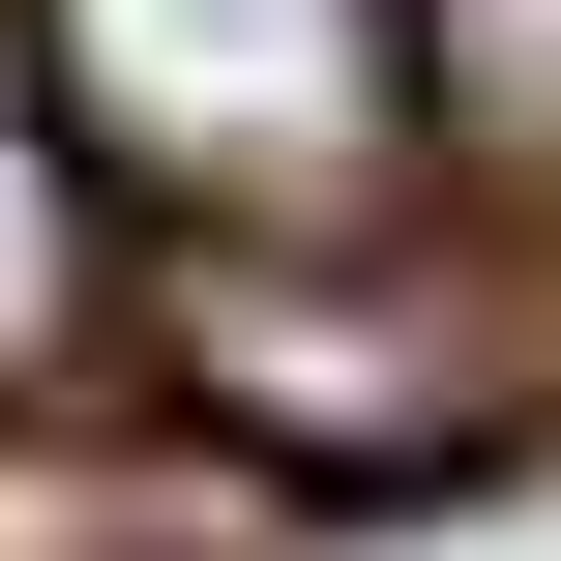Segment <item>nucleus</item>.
Returning <instances> with one entry per match:
<instances>
[{
	"instance_id": "obj_1",
	"label": "nucleus",
	"mask_w": 561,
	"mask_h": 561,
	"mask_svg": "<svg viewBox=\"0 0 561 561\" xmlns=\"http://www.w3.org/2000/svg\"><path fill=\"white\" fill-rule=\"evenodd\" d=\"M178 385L266 473H444L533 414V296H444L414 237H266V266H178Z\"/></svg>"
},
{
	"instance_id": "obj_3",
	"label": "nucleus",
	"mask_w": 561,
	"mask_h": 561,
	"mask_svg": "<svg viewBox=\"0 0 561 561\" xmlns=\"http://www.w3.org/2000/svg\"><path fill=\"white\" fill-rule=\"evenodd\" d=\"M59 148H89V118L0 89V385H59V325H89V207H59Z\"/></svg>"
},
{
	"instance_id": "obj_2",
	"label": "nucleus",
	"mask_w": 561,
	"mask_h": 561,
	"mask_svg": "<svg viewBox=\"0 0 561 561\" xmlns=\"http://www.w3.org/2000/svg\"><path fill=\"white\" fill-rule=\"evenodd\" d=\"M30 30H59V118L148 207H355L385 118H414L385 0H30Z\"/></svg>"
},
{
	"instance_id": "obj_4",
	"label": "nucleus",
	"mask_w": 561,
	"mask_h": 561,
	"mask_svg": "<svg viewBox=\"0 0 561 561\" xmlns=\"http://www.w3.org/2000/svg\"><path fill=\"white\" fill-rule=\"evenodd\" d=\"M444 118L561 178V0H444Z\"/></svg>"
}]
</instances>
